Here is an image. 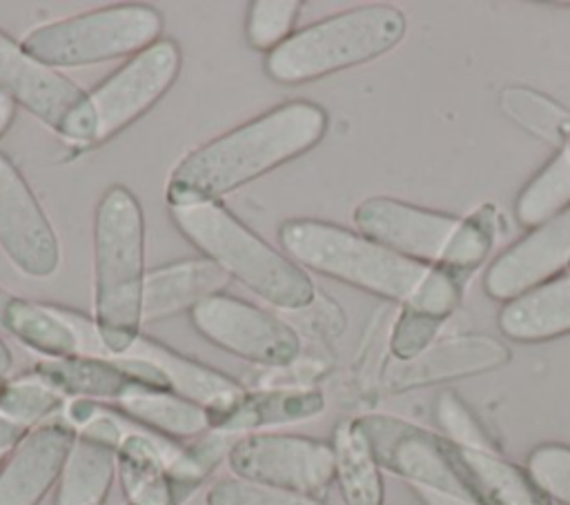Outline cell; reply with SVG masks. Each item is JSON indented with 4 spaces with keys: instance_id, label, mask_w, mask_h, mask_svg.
Segmentation results:
<instances>
[{
    "instance_id": "obj_3",
    "label": "cell",
    "mask_w": 570,
    "mask_h": 505,
    "mask_svg": "<svg viewBox=\"0 0 570 505\" xmlns=\"http://www.w3.org/2000/svg\"><path fill=\"white\" fill-rule=\"evenodd\" d=\"M145 216L140 200L111 185L94 211V311L102 347L125 356L142 336Z\"/></svg>"
},
{
    "instance_id": "obj_36",
    "label": "cell",
    "mask_w": 570,
    "mask_h": 505,
    "mask_svg": "<svg viewBox=\"0 0 570 505\" xmlns=\"http://www.w3.org/2000/svg\"><path fill=\"white\" fill-rule=\"evenodd\" d=\"M27 432H29V429H24V427L11 423L9 418L0 416V456H7V454L22 440V436H24Z\"/></svg>"
},
{
    "instance_id": "obj_33",
    "label": "cell",
    "mask_w": 570,
    "mask_h": 505,
    "mask_svg": "<svg viewBox=\"0 0 570 505\" xmlns=\"http://www.w3.org/2000/svg\"><path fill=\"white\" fill-rule=\"evenodd\" d=\"M205 505H325L318 496L298 494L245 478H220L205 496Z\"/></svg>"
},
{
    "instance_id": "obj_41",
    "label": "cell",
    "mask_w": 570,
    "mask_h": 505,
    "mask_svg": "<svg viewBox=\"0 0 570 505\" xmlns=\"http://www.w3.org/2000/svg\"><path fill=\"white\" fill-rule=\"evenodd\" d=\"M559 149H561V151H563V154H566V158H568V160H570V136H568V140H566V142H563V145H561V147H559Z\"/></svg>"
},
{
    "instance_id": "obj_23",
    "label": "cell",
    "mask_w": 570,
    "mask_h": 505,
    "mask_svg": "<svg viewBox=\"0 0 570 505\" xmlns=\"http://www.w3.org/2000/svg\"><path fill=\"white\" fill-rule=\"evenodd\" d=\"M325 398L316 387H263L245 394L214 420V429L243 436L316 418Z\"/></svg>"
},
{
    "instance_id": "obj_35",
    "label": "cell",
    "mask_w": 570,
    "mask_h": 505,
    "mask_svg": "<svg viewBox=\"0 0 570 505\" xmlns=\"http://www.w3.org/2000/svg\"><path fill=\"white\" fill-rule=\"evenodd\" d=\"M443 323L445 320L428 316V314L401 309V316L396 318L392 338H390V349H392L394 360L405 363V360H412L419 354H423L434 343Z\"/></svg>"
},
{
    "instance_id": "obj_7",
    "label": "cell",
    "mask_w": 570,
    "mask_h": 505,
    "mask_svg": "<svg viewBox=\"0 0 570 505\" xmlns=\"http://www.w3.org/2000/svg\"><path fill=\"white\" fill-rule=\"evenodd\" d=\"M160 33L163 16L158 9L127 2L38 24L20 44L29 56L60 71L122 56L131 58L158 42Z\"/></svg>"
},
{
    "instance_id": "obj_21",
    "label": "cell",
    "mask_w": 570,
    "mask_h": 505,
    "mask_svg": "<svg viewBox=\"0 0 570 505\" xmlns=\"http://www.w3.org/2000/svg\"><path fill=\"white\" fill-rule=\"evenodd\" d=\"M129 356L145 358L151 365H156L160 374L167 378L169 389L174 394L205 407L212 414V429L214 420L245 394V387L236 378L196 358L183 356L176 349L163 345L160 340L147 336H140L136 340V345L129 349Z\"/></svg>"
},
{
    "instance_id": "obj_5",
    "label": "cell",
    "mask_w": 570,
    "mask_h": 505,
    "mask_svg": "<svg viewBox=\"0 0 570 505\" xmlns=\"http://www.w3.org/2000/svg\"><path fill=\"white\" fill-rule=\"evenodd\" d=\"M356 229L416 263L465 278L490 254L497 236V211L479 207L470 216H452L396 198L374 196L356 205Z\"/></svg>"
},
{
    "instance_id": "obj_27",
    "label": "cell",
    "mask_w": 570,
    "mask_h": 505,
    "mask_svg": "<svg viewBox=\"0 0 570 505\" xmlns=\"http://www.w3.org/2000/svg\"><path fill=\"white\" fill-rule=\"evenodd\" d=\"M334 481L345 505H383L381 467L356 427L354 418L343 420L332 434Z\"/></svg>"
},
{
    "instance_id": "obj_10",
    "label": "cell",
    "mask_w": 570,
    "mask_h": 505,
    "mask_svg": "<svg viewBox=\"0 0 570 505\" xmlns=\"http://www.w3.org/2000/svg\"><path fill=\"white\" fill-rule=\"evenodd\" d=\"M225 463L236 478L309 496H318L334 483L332 445L301 434L254 432L236 436Z\"/></svg>"
},
{
    "instance_id": "obj_9",
    "label": "cell",
    "mask_w": 570,
    "mask_h": 505,
    "mask_svg": "<svg viewBox=\"0 0 570 505\" xmlns=\"http://www.w3.org/2000/svg\"><path fill=\"white\" fill-rule=\"evenodd\" d=\"M381 469L403 478L412 489H430L476 503L454 465L450 443L410 420L390 414L354 418Z\"/></svg>"
},
{
    "instance_id": "obj_38",
    "label": "cell",
    "mask_w": 570,
    "mask_h": 505,
    "mask_svg": "<svg viewBox=\"0 0 570 505\" xmlns=\"http://www.w3.org/2000/svg\"><path fill=\"white\" fill-rule=\"evenodd\" d=\"M13 116H16V102H13L9 96H4V93L0 91V138H2L4 131L9 129Z\"/></svg>"
},
{
    "instance_id": "obj_32",
    "label": "cell",
    "mask_w": 570,
    "mask_h": 505,
    "mask_svg": "<svg viewBox=\"0 0 570 505\" xmlns=\"http://www.w3.org/2000/svg\"><path fill=\"white\" fill-rule=\"evenodd\" d=\"M434 416L441 427V436L456 447L481 449V452H499L497 440L481 425L474 412L454 394L441 392L434 405Z\"/></svg>"
},
{
    "instance_id": "obj_39",
    "label": "cell",
    "mask_w": 570,
    "mask_h": 505,
    "mask_svg": "<svg viewBox=\"0 0 570 505\" xmlns=\"http://www.w3.org/2000/svg\"><path fill=\"white\" fill-rule=\"evenodd\" d=\"M11 363H13L11 351H9L7 343H4V338L0 336V383L7 380V374H9V369H11Z\"/></svg>"
},
{
    "instance_id": "obj_42",
    "label": "cell",
    "mask_w": 570,
    "mask_h": 505,
    "mask_svg": "<svg viewBox=\"0 0 570 505\" xmlns=\"http://www.w3.org/2000/svg\"><path fill=\"white\" fill-rule=\"evenodd\" d=\"M2 458H4V456H0V463H2Z\"/></svg>"
},
{
    "instance_id": "obj_13",
    "label": "cell",
    "mask_w": 570,
    "mask_h": 505,
    "mask_svg": "<svg viewBox=\"0 0 570 505\" xmlns=\"http://www.w3.org/2000/svg\"><path fill=\"white\" fill-rule=\"evenodd\" d=\"M31 374L69 398H87L114 405L145 392H167L169 383L156 365L138 356L80 354L69 358H42ZM171 392V389H169Z\"/></svg>"
},
{
    "instance_id": "obj_26",
    "label": "cell",
    "mask_w": 570,
    "mask_h": 505,
    "mask_svg": "<svg viewBox=\"0 0 570 505\" xmlns=\"http://www.w3.org/2000/svg\"><path fill=\"white\" fill-rule=\"evenodd\" d=\"M107 407L120 418L145 427V432L176 443H187L212 432V414L169 389L136 394Z\"/></svg>"
},
{
    "instance_id": "obj_8",
    "label": "cell",
    "mask_w": 570,
    "mask_h": 505,
    "mask_svg": "<svg viewBox=\"0 0 570 505\" xmlns=\"http://www.w3.org/2000/svg\"><path fill=\"white\" fill-rule=\"evenodd\" d=\"M0 91L73 145H94L89 91L0 31Z\"/></svg>"
},
{
    "instance_id": "obj_1",
    "label": "cell",
    "mask_w": 570,
    "mask_h": 505,
    "mask_svg": "<svg viewBox=\"0 0 570 505\" xmlns=\"http://www.w3.org/2000/svg\"><path fill=\"white\" fill-rule=\"evenodd\" d=\"M278 242L298 267L347 283L367 294L448 320L456 309L461 276L416 263L363 236L316 218H289L278 227Z\"/></svg>"
},
{
    "instance_id": "obj_34",
    "label": "cell",
    "mask_w": 570,
    "mask_h": 505,
    "mask_svg": "<svg viewBox=\"0 0 570 505\" xmlns=\"http://www.w3.org/2000/svg\"><path fill=\"white\" fill-rule=\"evenodd\" d=\"M525 472L550 503L570 505V445H537L528 454Z\"/></svg>"
},
{
    "instance_id": "obj_17",
    "label": "cell",
    "mask_w": 570,
    "mask_h": 505,
    "mask_svg": "<svg viewBox=\"0 0 570 505\" xmlns=\"http://www.w3.org/2000/svg\"><path fill=\"white\" fill-rule=\"evenodd\" d=\"M76 427L56 416L33 429L0 463V505H40L58 485Z\"/></svg>"
},
{
    "instance_id": "obj_12",
    "label": "cell",
    "mask_w": 570,
    "mask_h": 505,
    "mask_svg": "<svg viewBox=\"0 0 570 505\" xmlns=\"http://www.w3.org/2000/svg\"><path fill=\"white\" fill-rule=\"evenodd\" d=\"M194 329L223 351L263 367H287L301 338L278 316L229 294H216L189 311Z\"/></svg>"
},
{
    "instance_id": "obj_25",
    "label": "cell",
    "mask_w": 570,
    "mask_h": 505,
    "mask_svg": "<svg viewBox=\"0 0 570 505\" xmlns=\"http://www.w3.org/2000/svg\"><path fill=\"white\" fill-rule=\"evenodd\" d=\"M450 452L479 505H552L532 483L525 467L505 461L501 452L468 449L452 443Z\"/></svg>"
},
{
    "instance_id": "obj_14",
    "label": "cell",
    "mask_w": 570,
    "mask_h": 505,
    "mask_svg": "<svg viewBox=\"0 0 570 505\" xmlns=\"http://www.w3.org/2000/svg\"><path fill=\"white\" fill-rule=\"evenodd\" d=\"M0 247L18 271L49 278L60 267L58 236L18 167L0 154Z\"/></svg>"
},
{
    "instance_id": "obj_6",
    "label": "cell",
    "mask_w": 570,
    "mask_h": 505,
    "mask_svg": "<svg viewBox=\"0 0 570 505\" xmlns=\"http://www.w3.org/2000/svg\"><path fill=\"white\" fill-rule=\"evenodd\" d=\"M405 36V16L390 4L334 13L294 31L265 58V73L278 85L314 82L374 60Z\"/></svg>"
},
{
    "instance_id": "obj_24",
    "label": "cell",
    "mask_w": 570,
    "mask_h": 505,
    "mask_svg": "<svg viewBox=\"0 0 570 505\" xmlns=\"http://www.w3.org/2000/svg\"><path fill=\"white\" fill-rule=\"evenodd\" d=\"M497 325L514 343H543L570 334V271L505 300Z\"/></svg>"
},
{
    "instance_id": "obj_22",
    "label": "cell",
    "mask_w": 570,
    "mask_h": 505,
    "mask_svg": "<svg viewBox=\"0 0 570 505\" xmlns=\"http://www.w3.org/2000/svg\"><path fill=\"white\" fill-rule=\"evenodd\" d=\"M229 276L207 258H185L160 265L145 276L142 318L156 323L191 311L209 296L223 294Z\"/></svg>"
},
{
    "instance_id": "obj_16",
    "label": "cell",
    "mask_w": 570,
    "mask_h": 505,
    "mask_svg": "<svg viewBox=\"0 0 570 505\" xmlns=\"http://www.w3.org/2000/svg\"><path fill=\"white\" fill-rule=\"evenodd\" d=\"M125 432L120 416L98 403L94 416L76 427L53 505H105L116 481L118 447Z\"/></svg>"
},
{
    "instance_id": "obj_29",
    "label": "cell",
    "mask_w": 570,
    "mask_h": 505,
    "mask_svg": "<svg viewBox=\"0 0 570 505\" xmlns=\"http://www.w3.org/2000/svg\"><path fill=\"white\" fill-rule=\"evenodd\" d=\"M501 109L512 122L530 131L532 136L561 147L570 136V111H566L550 96L523 87L510 85L501 91Z\"/></svg>"
},
{
    "instance_id": "obj_18",
    "label": "cell",
    "mask_w": 570,
    "mask_h": 505,
    "mask_svg": "<svg viewBox=\"0 0 570 505\" xmlns=\"http://www.w3.org/2000/svg\"><path fill=\"white\" fill-rule=\"evenodd\" d=\"M508 360L510 349L501 340L485 334H461L434 340L412 360H394L385 374V383L392 392H405L492 372Z\"/></svg>"
},
{
    "instance_id": "obj_11",
    "label": "cell",
    "mask_w": 570,
    "mask_h": 505,
    "mask_svg": "<svg viewBox=\"0 0 570 505\" xmlns=\"http://www.w3.org/2000/svg\"><path fill=\"white\" fill-rule=\"evenodd\" d=\"M183 53L178 42L160 38L127 58L111 76L89 91L94 145L105 142L147 113L176 82Z\"/></svg>"
},
{
    "instance_id": "obj_28",
    "label": "cell",
    "mask_w": 570,
    "mask_h": 505,
    "mask_svg": "<svg viewBox=\"0 0 570 505\" xmlns=\"http://www.w3.org/2000/svg\"><path fill=\"white\" fill-rule=\"evenodd\" d=\"M570 207V160L561 149L525 182L514 200L519 225L532 229Z\"/></svg>"
},
{
    "instance_id": "obj_30",
    "label": "cell",
    "mask_w": 570,
    "mask_h": 505,
    "mask_svg": "<svg viewBox=\"0 0 570 505\" xmlns=\"http://www.w3.org/2000/svg\"><path fill=\"white\" fill-rule=\"evenodd\" d=\"M65 405L67 398L31 372L0 383V416L24 429L56 418V414H62Z\"/></svg>"
},
{
    "instance_id": "obj_31",
    "label": "cell",
    "mask_w": 570,
    "mask_h": 505,
    "mask_svg": "<svg viewBox=\"0 0 570 505\" xmlns=\"http://www.w3.org/2000/svg\"><path fill=\"white\" fill-rule=\"evenodd\" d=\"M301 13L298 0H256L247 7L245 40L252 49L274 51L292 33Z\"/></svg>"
},
{
    "instance_id": "obj_2",
    "label": "cell",
    "mask_w": 570,
    "mask_h": 505,
    "mask_svg": "<svg viewBox=\"0 0 570 505\" xmlns=\"http://www.w3.org/2000/svg\"><path fill=\"white\" fill-rule=\"evenodd\" d=\"M330 118L312 100H289L189 151L169 174L167 205L220 200L316 147Z\"/></svg>"
},
{
    "instance_id": "obj_37",
    "label": "cell",
    "mask_w": 570,
    "mask_h": 505,
    "mask_svg": "<svg viewBox=\"0 0 570 505\" xmlns=\"http://www.w3.org/2000/svg\"><path fill=\"white\" fill-rule=\"evenodd\" d=\"M414 492L423 505H479V503H472L465 498H456V496H448V494H439V492H430V489H414Z\"/></svg>"
},
{
    "instance_id": "obj_40",
    "label": "cell",
    "mask_w": 570,
    "mask_h": 505,
    "mask_svg": "<svg viewBox=\"0 0 570 505\" xmlns=\"http://www.w3.org/2000/svg\"><path fill=\"white\" fill-rule=\"evenodd\" d=\"M11 296H13V294H9L7 289L0 287V327H2V318H4V311H7V305H9Z\"/></svg>"
},
{
    "instance_id": "obj_4",
    "label": "cell",
    "mask_w": 570,
    "mask_h": 505,
    "mask_svg": "<svg viewBox=\"0 0 570 505\" xmlns=\"http://www.w3.org/2000/svg\"><path fill=\"white\" fill-rule=\"evenodd\" d=\"M176 229L229 278L278 309H303L314 300V283L283 251L265 242L220 200L169 205Z\"/></svg>"
},
{
    "instance_id": "obj_20",
    "label": "cell",
    "mask_w": 570,
    "mask_h": 505,
    "mask_svg": "<svg viewBox=\"0 0 570 505\" xmlns=\"http://www.w3.org/2000/svg\"><path fill=\"white\" fill-rule=\"evenodd\" d=\"M176 445V440H167L149 432H125L118 447L116 469L125 505L185 503L169 469V456Z\"/></svg>"
},
{
    "instance_id": "obj_15",
    "label": "cell",
    "mask_w": 570,
    "mask_h": 505,
    "mask_svg": "<svg viewBox=\"0 0 570 505\" xmlns=\"http://www.w3.org/2000/svg\"><path fill=\"white\" fill-rule=\"evenodd\" d=\"M566 271H570V207L503 249L485 269L483 289L492 300L505 303Z\"/></svg>"
},
{
    "instance_id": "obj_19",
    "label": "cell",
    "mask_w": 570,
    "mask_h": 505,
    "mask_svg": "<svg viewBox=\"0 0 570 505\" xmlns=\"http://www.w3.org/2000/svg\"><path fill=\"white\" fill-rule=\"evenodd\" d=\"M2 329L42 358H69L80 354H107L94 320L56 305L11 296Z\"/></svg>"
}]
</instances>
